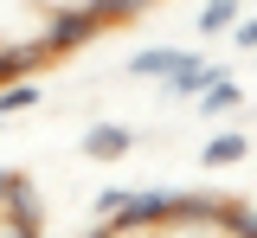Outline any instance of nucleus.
<instances>
[{"label":"nucleus","mask_w":257,"mask_h":238,"mask_svg":"<svg viewBox=\"0 0 257 238\" xmlns=\"http://www.w3.org/2000/svg\"><path fill=\"white\" fill-rule=\"evenodd\" d=\"M96 33H103V20H96L84 0H71V7H52V13H45V33H39V45H45L52 58H64V52H84Z\"/></svg>","instance_id":"1"},{"label":"nucleus","mask_w":257,"mask_h":238,"mask_svg":"<svg viewBox=\"0 0 257 238\" xmlns=\"http://www.w3.org/2000/svg\"><path fill=\"white\" fill-rule=\"evenodd\" d=\"M219 71H225V65H219V58H206V52H180L155 84H161V97H167V103H193L212 77H219Z\"/></svg>","instance_id":"2"},{"label":"nucleus","mask_w":257,"mask_h":238,"mask_svg":"<svg viewBox=\"0 0 257 238\" xmlns=\"http://www.w3.org/2000/svg\"><path fill=\"white\" fill-rule=\"evenodd\" d=\"M167 200H174V187H122V206L109 212V225L116 232H148L167 219Z\"/></svg>","instance_id":"3"},{"label":"nucleus","mask_w":257,"mask_h":238,"mask_svg":"<svg viewBox=\"0 0 257 238\" xmlns=\"http://www.w3.org/2000/svg\"><path fill=\"white\" fill-rule=\"evenodd\" d=\"M135 129H128V123H90V129H84V136H77V148H84V155H90V161H122L128 148H135Z\"/></svg>","instance_id":"4"},{"label":"nucleus","mask_w":257,"mask_h":238,"mask_svg":"<svg viewBox=\"0 0 257 238\" xmlns=\"http://www.w3.org/2000/svg\"><path fill=\"white\" fill-rule=\"evenodd\" d=\"M238 103H244V84L219 71V77H212V84L193 97V109H199V116H225V109H238Z\"/></svg>","instance_id":"5"},{"label":"nucleus","mask_w":257,"mask_h":238,"mask_svg":"<svg viewBox=\"0 0 257 238\" xmlns=\"http://www.w3.org/2000/svg\"><path fill=\"white\" fill-rule=\"evenodd\" d=\"M45 58H52V52H45L39 39H32V45H7V52H0V84H13V77H32Z\"/></svg>","instance_id":"6"},{"label":"nucleus","mask_w":257,"mask_h":238,"mask_svg":"<svg viewBox=\"0 0 257 238\" xmlns=\"http://www.w3.org/2000/svg\"><path fill=\"white\" fill-rule=\"evenodd\" d=\"M174 58H180L174 45H142V52H128V77H135V84H155Z\"/></svg>","instance_id":"7"},{"label":"nucleus","mask_w":257,"mask_h":238,"mask_svg":"<svg viewBox=\"0 0 257 238\" xmlns=\"http://www.w3.org/2000/svg\"><path fill=\"white\" fill-rule=\"evenodd\" d=\"M238 13H244V0H206L193 26H199V39H219V33H231V20H238Z\"/></svg>","instance_id":"8"},{"label":"nucleus","mask_w":257,"mask_h":238,"mask_svg":"<svg viewBox=\"0 0 257 238\" xmlns=\"http://www.w3.org/2000/svg\"><path fill=\"white\" fill-rule=\"evenodd\" d=\"M244 148H251V142L238 136V129H225V136H212L199 148V161H206V168H231V161H244Z\"/></svg>","instance_id":"9"},{"label":"nucleus","mask_w":257,"mask_h":238,"mask_svg":"<svg viewBox=\"0 0 257 238\" xmlns=\"http://www.w3.org/2000/svg\"><path fill=\"white\" fill-rule=\"evenodd\" d=\"M84 7H90L103 26H128V20H142V13H148L155 0H84Z\"/></svg>","instance_id":"10"},{"label":"nucleus","mask_w":257,"mask_h":238,"mask_svg":"<svg viewBox=\"0 0 257 238\" xmlns=\"http://www.w3.org/2000/svg\"><path fill=\"white\" fill-rule=\"evenodd\" d=\"M32 103H39V84H32V77H13V84H0V116H7V123H13L20 109H32Z\"/></svg>","instance_id":"11"},{"label":"nucleus","mask_w":257,"mask_h":238,"mask_svg":"<svg viewBox=\"0 0 257 238\" xmlns=\"http://www.w3.org/2000/svg\"><path fill=\"white\" fill-rule=\"evenodd\" d=\"M219 225L231 238H257V206H244V200H225L219 206Z\"/></svg>","instance_id":"12"},{"label":"nucleus","mask_w":257,"mask_h":238,"mask_svg":"<svg viewBox=\"0 0 257 238\" xmlns=\"http://www.w3.org/2000/svg\"><path fill=\"white\" fill-rule=\"evenodd\" d=\"M231 39H238V45H244V52H257V13H251V20H244V13H238V20H231Z\"/></svg>","instance_id":"13"},{"label":"nucleus","mask_w":257,"mask_h":238,"mask_svg":"<svg viewBox=\"0 0 257 238\" xmlns=\"http://www.w3.org/2000/svg\"><path fill=\"white\" fill-rule=\"evenodd\" d=\"M116 206H122V187H103V193H96V200H90V212H96V219H109Z\"/></svg>","instance_id":"14"},{"label":"nucleus","mask_w":257,"mask_h":238,"mask_svg":"<svg viewBox=\"0 0 257 238\" xmlns=\"http://www.w3.org/2000/svg\"><path fill=\"white\" fill-rule=\"evenodd\" d=\"M20 180H26V168H0V206H7V193H13Z\"/></svg>","instance_id":"15"},{"label":"nucleus","mask_w":257,"mask_h":238,"mask_svg":"<svg viewBox=\"0 0 257 238\" xmlns=\"http://www.w3.org/2000/svg\"><path fill=\"white\" fill-rule=\"evenodd\" d=\"M84 238H116V225H109V219H103V225H90V232Z\"/></svg>","instance_id":"16"},{"label":"nucleus","mask_w":257,"mask_h":238,"mask_svg":"<svg viewBox=\"0 0 257 238\" xmlns=\"http://www.w3.org/2000/svg\"><path fill=\"white\" fill-rule=\"evenodd\" d=\"M13 238H45V225H26V232H13Z\"/></svg>","instance_id":"17"},{"label":"nucleus","mask_w":257,"mask_h":238,"mask_svg":"<svg viewBox=\"0 0 257 238\" xmlns=\"http://www.w3.org/2000/svg\"><path fill=\"white\" fill-rule=\"evenodd\" d=\"M0 136H7V116H0Z\"/></svg>","instance_id":"18"}]
</instances>
